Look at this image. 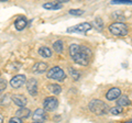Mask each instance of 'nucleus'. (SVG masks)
<instances>
[{"label": "nucleus", "mask_w": 132, "mask_h": 123, "mask_svg": "<svg viewBox=\"0 0 132 123\" xmlns=\"http://www.w3.org/2000/svg\"><path fill=\"white\" fill-rule=\"evenodd\" d=\"M69 55H71L72 59L76 64L87 66L90 58H92L93 52L90 48H88L87 46H84V45L71 44V46H69Z\"/></svg>", "instance_id": "f257e3e1"}, {"label": "nucleus", "mask_w": 132, "mask_h": 123, "mask_svg": "<svg viewBox=\"0 0 132 123\" xmlns=\"http://www.w3.org/2000/svg\"><path fill=\"white\" fill-rule=\"evenodd\" d=\"M88 108L89 110L92 111L94 114H96V116H105L109 112V107L108 104L104 102L102 100H99V99H94L89 102L88 104Z\"/></svg>", "instance_id": "f03ea898"}, {"label": "nucleus", "mask_w": 132, "mask_h": 123, "mask_svg": "<svg viewBox=\"0 0 132 123\" xmlns=\"http://www.w3.org/2000/svg\"><path fill=\"white\" fill-rule=\"evenodd\" d=\"M108 30L111 34H113L116 36H125L128 34V25L122 22H114L112 24H110Z\"/></svg>", "instance_id": "7ed1b4c3"}, {"label": "nucleus", "mask_w": 132, "mask_h": 123, "mask_svg": "<svg viewBox=\"0 0 132 123\" xmlns=\"http://www.w3.org/2000/svg\"><path fill=\"white\" fill-rule=\"evenodd\" d=\"M47 78L50 79H54L57 81H63L66 77V74L65 72L59 66H55V67H52L46 74Z\"/></svg>", "instance_id": "20e7f679"}, {"label": "nucleus", "mask_w": 132, "mask_h": 123, "mask_svg": "<svg viewBox=\"0 0 132 123\" xmlns=\"http://www.w3.org/2000/svg\"><path fill=\"white\" fill-rule=\"evenodd\" d=\"M90 29H92V24L88 23V22H84V23H79L75 27H72V28H68L67 29V32L68 33H86L88 32Z\"/></svg>", "instance_id": "39448f33"}, {"label": "nucleus", "mask_w": 132, "mask_h": 123, "mask_svg": "<svg viewBox=\"0 0 132 123\" xmlns=\"http://www.w3.org/2000/svg\"><path fill=\"white\" fill-rule=\"evenodd\" d=\"M43 107L46 111H54L59 107V101L54 97H47L45 98V100L43 102Z\"/></svg>", "instance_id": "423d86ee"}, {"label": "nucleus", "mask_w": 132, "mask_h": 123, "mask_svg": "<svg viewBox=\"0 0 132 123\" xmlns=\"http://www.w3.org/2000/svg\"><path fill=\"white\" fill-rule=\"evenodd\" d=\"M27 83V78L24 75H15L10 80V85L12 88H20Z\"/></svg>", "instance_id": "0eeeda50"}, {"label": "nucleus", "mask_w": 132, "mask_h": 123, "mask_svg": "<svg viewBox=\"0 0 132 123\" xmlns=\"http://www.w3.org/2000/svg\"><path fill=\"white\" fill-rule=\"evenodd\" d=\"M27 89L31 96H36V93H38V81H36V79H29L27 81Z\"/></svg>", "instance_id": "6e6552de"}, {"label": "nucleus", "mask_w": 132, "mask_h": 123, "mask_svg": "<svg viewBox=\"0 0 132 123\" xmlns=\"http://www.w3.org/2000/svg\"><path fill=\"white\" fill-rule=\"evenodd\" d=\"M120 95H121V90L119 89V88H111L108 92L106 93V98L108 100H110V101H113V100H116L117 98H119L120 97Z\"/></svg>", "instance_id": "1a4fd4ad"}, {"label": "nucleus", "mask_w": 132, "mask_h": 123, "mask_svg": "<svg viewBox=\"0 0 132 123\" xmlns=\"http://www.w3.org/2000/svg\"><path fill=\"white\" fill-rule=\"evenodd\" d=\"M32 118L34 120V122H43L46 119V113H45L43 109H36L34 113H33Z\"/></svg>", "instance_id": "9d476101"}, {"label": "nucleus", "mask_w": 132, "mask_h": 123, "mask_svg": "<svg viewBox=\"0 0 132 123\" xmlns=\"http://www.w3.org/2000/svg\"><path fill=\"white\" fill-rule=\"evenodd\" d=\"M33 73L35 74H43L47 71V64L44 63V61H39V63H35L34 66L32 68Z\"/></svg>", "instance_id": "9b49d317"}, {"label": "nucleus", "mask_w": 132, "mask_h": 123, "mask_svg": "<svg viewBox=\"0 0 132 123\" xmlns=\"http://www.w3.org/2000/svg\"><path fill=\"white\" fill-rule=\"evenodd\" d=\"M11 100L14 102V103L16 106H19V107H21V108H23V107H26L27 104V98L22 96V95H13L11 97Z\"/></svg>", "instance_id": "f8f14e48"}, {"label": "nucleus", "mask_w": 132, "mask_h": 123, "mask_svg": "<svg viewBox=\"0 0 132 123\" xmlns=\"http://www.w3.org/2000/svg\"><path fill=\"white\" fill-rule=\"evenodd\" d=\"M31 116V111H30V109H28L26 108V107H23V108H20L18 111L15 112V117L16 118H19V119H27Z\"/></svg>", "instance_id": "ddd939ff"}, {"label": "nucleus", "mask_w": 132, "mask_h": 123, "mask_svg": "<svg viewBox=\"0 0 132 123\" xmlns=\"http://www.w3.org/2000/svg\"><path fill=\"white\" fill-rule=\"evenodd\" d=\"M27 24H28L27 19L24 18V17H20V18H18V19L15 20L14 27H15V29L18 31H21V30H23V29L27 27Z\"/></svg>", "instance_id": "4468645a"}, {"label": "nucleus", "mask_w": 132, "mask_h": 123, "mask_svg": "<svg viewBox=\"0 0 132 123\" xmlns=\"http://www.w3.org/2000/svg\"><path fill=\"white\" fill-rule=\"evenodd\" d=\"M44 9L47 10H57L62 8V3H60L59 1H51V2H46L43 5Z\"/></svg>", "instance_id": "2eb2a0df"}, {"label": "nucleus", "mask_w": 132, "mask_h": 123, "mask_svg": "<svg viewBox=\"0 0 132 123\" xmlns=\"http://www.w3.org/2000/svg\"><path fill=\"white\" fill-rule=\"evenodd\" d=\"M39 54L44 58H48V57L52 56V50L46 46H42L39 48Z\"/></svg>", "instance_id": "dca6fc26"}, {"label": "nucleus", "mask_w": 132, "mask_h": 123, "mask_svg": "<svg viewBox=\"0 0 132 123\" xmlns=\"http://www.w3.org/2000/svg\"><path fill=\"white\" fill-rule=\"evenodd\" d=\"M131 101L130 99L128 98L127 96H123V97H120L119 99L117 100V107H120V108H123V107H128L130 106Z\"/></svg>", "instance_id": "f3484780"}, {"label": "nucleus", "mask_w": 132, "mask_h": 123, "mask_svg": "<svg viewBox=\"0 0 132 123\" xmlns=\"http://www.w3.org/2000/svg\"><path fill=\"white\" fill-rule=\"evenodd\" d=\"M47 89H48V91H51L52 93H54V95H59V93H61V91H62V87L60 85H57V84L48 85Z\"/></svg>", "instance_id": "a211bd4d"}, {"label": "nucleus", "mask_w": 132, "mask_h": 123, "mask_svg": "<svg viewBox=\"0 0 132 123\" xmlns=\"http://www.w3.org/2000/svg\"><path fill=\"white\" fill-rule=\"evenodd\" d=\"M63 48H64L63 41H61V40H57L56 42H54V44H53V50H54L56 53H59V54L63 52Z\"/></svg>", "instance_id": "6ab92c4d"}, {"label": "nucleus", "mask_w": 132, "mask_h": 123, "mask_svg": "<svg viewBox=\"0 0 132 123\" xmlns=\"http://www.w3.org/2000/svg\"><path fill=\"white\" fill-rule=\"evenodd\" d=\"M68 71H69V75L72 76V78H73L74 80H78V79H79L80 75H79V73H78V71L74 69L73 67H69V68H68Z\"/></svg>", "instance_id": "aec40b11"}, {"label": "nucleus", "mask_w": 132, "mask_h": 123, "mask_svg": "<svg viewBox=\"0 0 132 123\" xmlns=\"http://www.w3.org/2000/svg\"><path fill=\"white\" fill-rule=\"evenodd\" d=\"M112 5H131L132 0H112Z\"/></svg>", "instance_id": "412c9836"}, {"label": "nucleus", "mask_w": 132, "mask_h": 123, "mask_svg": "<svg viewBox=\"0 0 132 123\" xmlns=\"http://www.w3.org/2000/svg\"><path fill=\"white\" fill-rule=\"evenodd\" d=\"M94 25L97 28V30H102V25H104V22L100 18H97L96 20L94 21Z\"/></svg>", "instance_id": "4be33fe9"}, {"label": "nucleus", "mask_w": 132, "mask_h": 123, "mask_svg": "<svg viewBox=\"0 0 132 123\" xmlns=\"http://www.w3.org/2000/svg\"><path fill=\"white\" fill-rule=\"evenodd\" d=\"M109 112L111 114H113V116H118V114L122 113V108H120V107H114V108L109 110Z\"/></svg>", "instance_id": "5701e85b"}, {"label": "nucleus", "mask_w": 132, "mask_h": 123, "mask_svg": "<svg viewBox=\"0 0 132 123\" xmlns=\"http://www.w3.org/2000/svg\"><path fill=\"white\" fill-rule=\"evenodd\" d=\"M69 14H72V15H82V14H84V10L72 9V10H69Z\"/></svg>", "instance_id": "b1692460"}, {"label": "nucleus", "mask_w": 132, "mask_h": 123, "mask_svg": "<svg viewBox=\"0 0 132 123\" xmlns=\"http://www.w3.org/2000/svg\"><path fill=\"white\" fill-rule=\"evenodd\" d=\"M6 87H7V81L0 78V93H2L3 91H5Z\"/></svg>", "instance_id": "393cba45"}, {"label": "nucleus", "mask_w": 132, "mask_h": 123, "mask_svg": "<svg viewBox=\"0 0 132 123\" xmlns=\"http://www.w3.org/2000/svg\"><path fill=\"white\" fill-rule=\"evenodd\" d=\"M9 123H23V121L21 120V119H19L16 117H13V118H11L9 120Z\"/></svg>", "instance_id": "a878e982"}, {"label": "nucleus", "mask_w": 132, "mask_h": 123, "mask_svg": "<svg viewBox=\"0 0 132 123\" xmlns=\"http://www.w3.org/2000/svg\"><path fill=\"white\" fill-rule=\"evenodd\" d=\"M2 122H3V117L0 114V123H2Z\"/></svg>", "instance_id": "bb28decb"}, {"label": "nucleus", "mask_w": 132, "mask_h": 123, "mask_svg": "<svg viewBox=\"0 0 132 123\" xmlns=\"http://www.w3.org/2000/svg\"><path fill=\"white\" fill-rule=\"evenodd\" d=\"M125 123H132V120H129V121H127V122H125Z\"/></svg>", "instance_id": "cd10ccee"}, {"label": "nucleus", "mask_w": 132, "mask_h": 123, "mask_svg": "<svg viewBox=\"0 0 132 123\" xmlns=\"http://www.w3.org/2000/svg\"><path fill=\"white\" fill-rule=\"evenodd\" d=\"M33 123H43V122H33Z\"/></svg>", "instance_id": "c85d7f7f"}]
</instances>
